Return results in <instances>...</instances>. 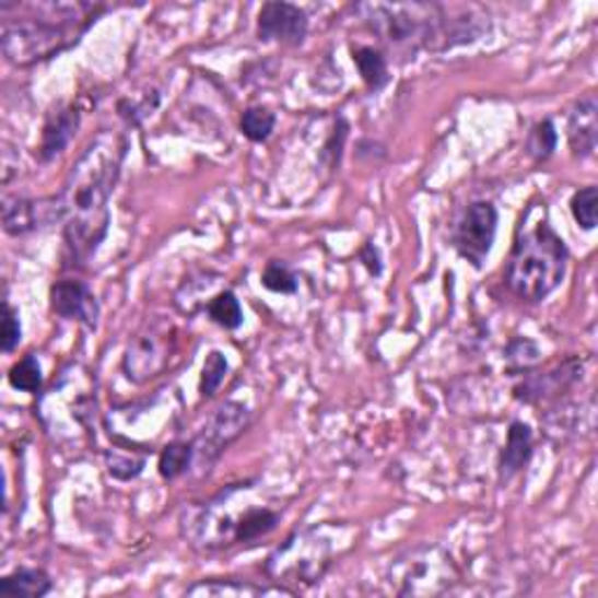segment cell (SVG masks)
<instances>
[{
    "label": "cell",
    "mask_w": 598,
    "mask_h": 598,
    "mask_svg": "<svg viewBox=\"0 0 598 598\" xmlns=\"http://www.w3.org/2000/svg\"><path fill=\"white\" fill-rule=\"evenodd\" d=\"M596 113H598L596 96L587 94L585 98L577 101L568 115V143H571L573 155L579 160L591 157L596 150V143H598Z\"/></svg>",
    "instance_id": "obj_15"
},
{
    "label": "cell",
    "mask_w": 598,
    "mask_h": 598,
    "mask_svg": "<svg viewBox=\"0 0 598 598\" xmlns=\"http://www.w3.org/2000/svg\"><path fill=\"white\" fill-rule=\"evenodd\" d=\"M207 312L211 320L225 330L242 328L244 323V309L232 290H218V293L211 297V302L207 304Z\"/></svg>",
    "instance_id": "obj_20"
},
{
    "label": "cell",
    "mask_w": 598,
    "mask_h": 598,
    "mask_svg": "<svg viewBox=\"0 0 598 598\" xmlns=\"http://www.w3.org/2000/svg\"><path fill=\"white\" fill-rule=\"evenodd\" d=\"M355 12L386 45L409 52H447L480 40L489 31V12L472 3H363Z\"/></svg>",
    "instance_id": "obj_2"
},
{
    "label": "cell",
    "mask_w": 598,
    "mask_h": 598,
    "mask_svg": "<svg viewBox=\"0 0 598 598\" xmlns=\"http://www.w3.org/2000/svg\"><path fill=\"white\" fill-rule=\"evenodd\" d=\"M227 372H230L227 357L220 351H211L201 370V382H199L201 398H213L215 390L222 386V382L227 379Z\"/></svg>",
    "instance_id": "obj_26"
},
{
    "label": "cell",
    "mask_w": 598,
    "mask_h": 598,
    "mask_svg": "<svg viewBox=\"0 0 598 598\" xmlns=\"http://www.w3.org/2000/svg\"><path fill=\"white\" fill-rule=\"evenodd\" d=\"M533 454V431L531 425L524 421H512L507 431V442L503 447L501 460H499V474L501 482H509L512 477H517L528 458Z\"/></svg>",
    "instance_id": "obj_17"
},
{
    "label": "cell",
    "mask_w": 598,
    "mask_h": 598,
    "mask_svg": "<svg viewBox=\"0 0 598 598\" xmlns=\"http://www.w3.org/2000/svg\"><path fill=\"white\" fill-rule=\"evenodd\" d=\"M238 127H242V133L248 141L265 143V141H269L273 127H277V117H273V113L262 106H253L242 115V125Z\"/></svg>",
    "instance_id": "obj_24"
},
{
    "label": "cell",
    "mask_w": 598,
    "mask_h": 598,
    "mask_svg": "<svg viewBox=\"0 0 598 598\" xmlns=\"http://www.w3.org/2000/svg\"><path fill=\"white\" fill-rule=\"evenodd\" d=\"M353 61L357 66V73H361L365 87L377 94L388 84V63L386 57L379 52L377 47H355L353 49Z\"/></svg>",
    "instance_id": "obj_19"
},
{
    "label": "cell",
    "mask_w": 598,
    "mask_h": 598,
    "mask_svg": "<svg viewBox=\"0 0 598 598\" xmlns=\"http://www.w3.org/2000/svg\"><path fill=\"white\" fill-rule=\"evenodd\" d=\"M61 220L59 199L33 201L24 197H5L3 199V230L12 236H22L26 232L38 230L49 222Z\"/></svg>",
    "instance_id": "obj_13"
},
{
    "label": "cell",
    "mask_w": 598,
    "mask_h": 598,
    "mask_svg": "<svg viewBox=\"0 0 598 598\" xmlns=\"http://www.w3.org/2000/svg\"><path fill=\"white\" fill-rule=\"evenodd\" d=\"M78 129H80V110L78 108L66 106V108L49 113V117L45 119L43 136H40V148H38L40 160L49 162L57 155H61V152L68 148V143L73 141Z\"/></svg>",
    "instance_id": "obj_16"
},
{
    "label": "cell",
    "mask_w": 598,
    "mask_h": 598,
    "mask_svg": "<svg viewBox=\"0 0 598 598\" xmlns=\"http://www.w3.org/2000/svg\"><path fill=\"white\" fill-rule=\"evenodd\" d=\"M279 524L281 512L262 499L258 482L232 484L207 503L187 507L180 519L183 536L201 552L253 544L269 536Z\"/></svg>",
    "instance_id": "obj_4"
},
{
    "label": "cell",
    "mask_w": 598,
    "mask_h": 598,
    "mask_svg": "<svg viewBox=\"0 0 598 598\" xmlns=\"http://www.w3.org/2000/svg\"><path fill=\"white\" fill-rule=\"evenodd\" d=\"M361 260L365 262V267L370 269V273H374V277H379V273H382V258H379V248L377 246L367 244L361 250Z\"/></svg>",
    "instance_id": "obj_32"
},
{
    "label": "cell",
    "mask_w": 598,
    "mask_h": 598,
    "mask_svg": "<svg viewBox=\"0 0 598 598\" xmlns=\"http://www.w3.org/2000/svg\"><path fill=\"white\" fill-rule=\"evenodd\" d=\"M129 141L119 131H101L82 152L57 197L63 242L71 262H87L110 225V197L122 171Z\"/></svg>",
    "instance_id": "obj_1"
},
{
    "label": "cell",
    "mask_w": 598,
    "mask_h": 598,
    "mask_svg": "<svg viewBox=\"0 0 598 598\" xmlns=\"http://www.w3.org/2000/svg\"><path fill=\"white\" fill-rule=\"evenodd\" d=\"M49 304H52V312L66 320H75L87 330L98 328L101 306L96 295L84 281H57L52 290H49Z\"/></svg>",
    "instance_id": "obj_11"
},
{
    "label": "cell",
    "mask_w": 598,
    "mask_h": 598,
    "mask_svg": "<svg viewBox=\"0 0 598 598\" xmlns=\"http://www.w3.org/2000/svg\"><path fill=\"white\" fill-rule=\"evenodd\" d=\"M309 31L306 12L293 3H265L258 16V36L265 43L302 45Z\"/></svg>",
    "instance_id": "obj_12"
},
{
    "label": "cell",
    "mask_w": 598,
    "mask_h": 598,
    "mask_svg": "<svg viewBox=\"0 0 598 598\" xmlns=\"http://www.w3.org/2000/svg\"><path fill=\"white\" fill-rule=\"evenodd\" d=\"M568 248L544 215L531 227H519L512 246L505 281L517 297L540 302L566 277Z\"/></svg>",
    "instance_id": "obj_5"
},
{
    "label": "cell",
    "mask_w": 598,
    "mask_h": 598,
    "mask_svg": "<svg viewBox=\"0 0 598 598\" xmlns=\"http://www.w3.org/2000/svg\"><path fill=\"white\" fill-rule=\"evenodd\" d=\"M571 213L575 222L583 230H594L598 220V190L594 185L583 187V190L575 192L571 199Z\"/></svg>",
    "instance_id": "obj_27"
},
{
    "label": "cell",
    "mask_w": 598,
    "mask_h": 598,
    "mask_svg": "<svg viewBox=\"0 0 598 598\" xmlns=\"http://www.w3.org/2000/svg\"><path fill=\"white\" fill-rule=\"evenodd\" d=\"M10 386L16 388V390H24V392H33V396H38L40 388H43V370H40V363L36 355H26L22 357L20 363H14L10 374Z\"/></svg>",
    "instance_id": "obj_22"
},
{
    "label": "cell",
    "mask_w": 598,
    "mask_h": 598,
    "mask_svg": "<svg viewBox=\"0 0 598 598\" xmlns=\"http://www.w3.org/2000/svg\"><path fill=\"white\" fill-rule=\"evenodd\" d=\"M495 230H499V209L491 201L470 203L454 230V246L460 258L482 269L495 242Z\"/></svg>",
    "instance_id": "obj_10"
},
{
    "label": "cell",
    "mask_w": 598,
    "mask_h": 598,
    "mask_svg": "<svg viewBox=\"0 0 598 598\" xmlns=\"http://www.w3.org/2000/svg\"><path fill=\"white\" fill-rule=\"evenodd\" d=\"M250 425V412L242 402H222L209 423L195 435L192 444V468L199 477L209 474L230 444Z\"/></svg>",
    "instance_id": "obj_9"
},
{
    "label": "cell",
    "mask_w": 598,
    "mask_h": 598,
    "mask_svg": "<svg viewBox=\"0 0 598 598\" xmlns=\"http://www.w3.org/2000/svg\"><path fill=\"white\" fill-rule=\"evenodd\" d=\"M351 536L347 526L320 524L295 531L281 547L273 550L265 563V573L281 585L312 587L320 583L339 552L349 550L347 542H337Z\"/></svg>",
    "instance_id": "obj_6"
},
{
    "label": "cell",
    "mask_w": 598,
    "mask_h": 598,
    "mask_svg": "<svg viewBox=\"0 0 598 598\" xmlns=\"http://www.w3.org/2000/svg\"><path fill=\"white\" fill-rule=\"evenodd\" d=\"M106 464L115 480L129 482L143 472L145 456H136V449H113L106 454Z\"/></svg>",
    "instance_id": "obj_25"
},
{
    "label": "cell",
    "mask_w": 598,
    "mask_h": 598,
    "mask_svg": "<svg viewBox=\"0 0 598 598\" xmlns=\"http://www.w3.org/2000/svg\"><path fill=\"white\" fill-rule=\"evenodd\" d=\"M556 143H559V133H556V127L552 119H542V122H538L531 133H528V155H531L536 162H547L556 150Z\"/></svg>",
    "instance_id": "obj_23"
},
{
    "label": "cell",
    "mask_w": 598,
    "mask_h": 598,
    "mask_svg": "<svg viewBox=\"0 0 598 598\" xmlns=\"http://www.w3.org/2000/svg\"><path fill=\"white\" fill-rule=\"evenodd\" d=\"M187 594L190 596H255V594H262V589L253 585H242L236 583V579H230V583L211 579V583H199L190 587Z\"/></svg>",
    "instance_id": "obj_29"
},
{
    "label": "cell",
    "mask_w": 598,
    "mask_h": 598,
    "mask_svg": "<svg viewBox=\"0 0 598 598\" xmlns=\"http://www.w3.org/2000/svg\"><path fill=\"white\" fill-rule=\"evenodd\" d=\"M262 285L267 290H271V293L295 295L300 283H297V277L293 273V269H290L285 262L271 260L262 271Z\"/></svg>",
    "instance_id": "obj_28"
},
{
    "label": "cell",
    "mask_w": 598,
    "mask_h": 598,
    "mask_svg": "<svg viewBox=\"0 0 598 598\" xmlns=\"http://www.w3.org/2000/svg\"><path fill=\"white\" fill-rule=\"evenodd\" d=\"M104 5L94 3H57V0H38V3H0V40L3 55L14 66H31L61 55L63 49L78 45Z\"/></svg>",
    "instance_id": "obj_3"
},
{
    "label": "cell",
    "mask_w": 598,
    "mask_h": 598,
    "mask_svg": "<svg viewBox=\"0 0 598 598\" xmlns=\"http://www.w3.org/2000/svg\"><path fill=\"white\" fill-rule=\"evenodd\" d=\"M347 136H349V125H347V119L344 117H339L337 119V127L330 136V141L326 143V148H323V160H326L330 164V168H335L341 160V148H344V141H347Z\"/></svg>",
    "instance_id": "obj_31"
},
{
    "label": "cell",
    "mask_w": 598,
    "mask_h": 598,
    "mask_svg": "<svg viewBox=\"0 0 598 598\" xmlns=\"http://www.w3.org/2000/svg\"><path fill=\"white\" fill-rule=\"evenodd\" d=\"M388 577L398 596H439L454 591L460 573L447 552L425 544L392 563Z\"/></svg>",
    "instance_id": "obj_7"
},
{
    "label": "cell",
    "mask_w": 598,
    "mask_h": 598,
    "mask_svg": "<svg viewBox=\"0 0 598 598\" xmlns=\"http://www.w3.org/2000/svg\"><path fill=\"white\" fill-rule=\"evenodd\" d=\"M176 351V328L164 318L145 320L131 339L122 357V370L133 384L157 379L168 367Z\"/></svg>",
    "instance_id": "obj_8"
},
{
    "label": "cell",
    "mask_w": 598,
    "mask_h": 598,
    "mask_svg": "<svg viewBox=\"0 0 598 598\" xmlns=\"http://www.w3.org/2000/svg\"><path fill=\"white\" fill-rule=\"evenodd\" d=\"M22 341V323L20 312L10 302H3V332H0V347L5 353H12Z\"/></svg>",
    "instance_id": "obj_30"
},
{
    "label": "cell",
    "mask_w": 598,
    "mask_h": 598,
    "mask_svg": "<svg viewBox=\"0 0 598 598\" xmlns=\"http://www.w3.org/2000/svg\"><path fill=\"white\" fill-rule=\"evenodd\" d=\"M52 589V579L40 568H16L0 579V596L8 598H43Z\"/></svg>",
    "instance_id": "obj_18"
},
{
    "label": "cell",
    "mask_w": 598,
    "mask_h": 598,
    "mask_svg": "<svg viewBox=\"0 0 598 598\" xmlns=\"http://www.w3.org/2000/svg\"><path fill=\"white\" fill-rule=\"evenodd\" d=\"M192 468V444L190 442H168L160 454V474L164 480H178Z\"/></svg>",
    "instance_id": "obj_21"
},
{
    "label": "cell",
    "mask_w": 598,
    "mask_h": 598,
    "mask_svg": "<svg viewBox=\"0 0 598 598\" xmlns=\"http://www.w3.org/2000/svg\"><path fill=\"white\" fill-rule=\"evenodd\" d=\"M579 379H583V365L577 361H566L550 372L528 374L521 384L515 386V398L526 404H538L556 398L559 392L568 390Z\"/></svg>",
    "instance_id": "obj_14"
}]
</instances>
